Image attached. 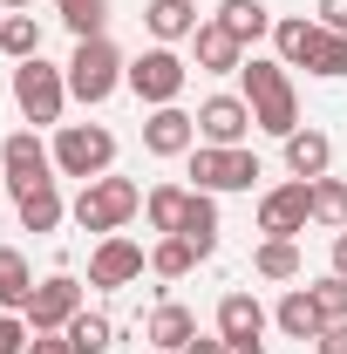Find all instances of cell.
Segmentation results:
<instances>
[{
    "instance_id": "34",
    "label": "cell",
    "mask_w": 347,
    "mask_h": 354,
    "mask_svg": "<svg viewBox=\"0 0 347 354\" xmlns=\"http://www.w3.org/2000/svg\"><path fill=\"white\" fill-rule=\"evenodd\" d=\"M28 320H14V313H0V354H28Z\"/></svg>"
},
{
    "instance_id": "42",
    "label": "cell",
    "mask_w": 347,
    "mask_h": 354,
    "mask_svg": "<svg viewBox=\"0 0 347 354\" xmlns=\"http://www.w3.org/2000/svg\"><path fill=\"white\" fill-rule=\"evenodd\" d=\"M0 191H7V177H0Z\"/></svg>"
},
{
    "instance_id": "39",
    "label": "cell",
    "mask_w": 347,
    "mask_h": 354,
    "mask_svg": "<svg viewBox=\"0 0 347 354\" xmlns=\"http://www.w3.org/2000/svg\"><path fill=\"white\" fill-rule=\"evenodd\" d=\"M334 272L347 279V232H334Z\"/></svg>"
},
{
    "instance_id": "4",
    "label": "cell",
    "mask_w": 347,
    "mask_h": 354,
    "mask_svg": "<svg viewBox=\"0 0 347 354\" xmlns=\"http://www.w3.org/2000/svg\"><path fill=\"white\" fill-rule=\"evenodd\" d=\"M14 109L28 116V123H62V109H68V68H55V62H21L14 68Z\"/></svg>"
},
{
    "instance_id": "5",
    "label": "cell",
    "mask_w": 347,
    "mask_h": 354,
    "mask_svg": "<svg viewBox=\"0 0 347 354\" xmlns=\"http://www.w3.org/2000/svg\"><path fill=\"white\" fill-rule=\"evenodd\" d=\"M191 191H252V177H259V157L245 150V143H198L191 150Z\"/></svg>"
},
{
    "instance_id": "35",
    "label": "cell",
    "mask_w": 347,
    "mask_h": 354,
    "mask_svg": "<svg viewBox=\"0 0 347 354\" xmlns=\"http://www.w3.org/2000/svg\"><path fill=\"white\" fill-rule=\"evenodd\" d=\"M313 354H347V320H327L313 334Z\"/></svg>"
},
{
    "instance_id": "2",
    "label": "cell",
    "mask_w": 347,
    "mask_h": 354,
    "mask_svg": "<svg viewBox=\"0 0 347 354\" xmlns=\"http://www.w3.org/2000/svg\"><path fill=\"white\" fill-rule=\"evenodd\" d=\"M123 75H130V62H123V48L109 41V35L75 41V55H68V95L75 102H109L123 88Z\"/></svg>"
},
{
    "instance_id": "14",
    "label": "cell",
    "mask_w": 347,
    "mask_h": 354,
    "mask_svg": "<svg viewBox=\"0 0 347 354\" xmlns=\"http://www.w3.org/2000/svg\"><path fill=\"white\" fill-rule=\"evenodd\" d=\"M252 130V102L245 95H205L198 102V136L205 143H245Z\"/></svg>"
},
{
    "instance_id": "7",
    "label": "cell",
    "mask_w": 347,
    "mask_h": 354,
    "mask_svg": "<svg viewBox=\"0 0 347 354\" xmlns=\"http://www.w3.org/2000/svg\"><path fill=\"white\" fill-rule=\"evenodd\" d=\"M123 82L136 88V102H150V109H164V102H177V95H184V82H191V68H184V55H177V48H143V55H136L130 62V75H123Z\"/></svg>"
},
{
    "instance_id": "9",
    "label": "cell",
    "mask_w": 347,
    "mask_h": 354,
    "mask_svg": "<svg viewBox=\"0 0 347 354\" xmlns=\"http://www.w3.org/2000/svg\"><path fill=\"white\" fill-rule=\"evenodd\" d=\"M55 171V150H48L35 130H14L0 143V177H7V191H28V184H48Z\"/></svg>"
},
{
    "instance_id": "32",
    "label": "cell",
    "mask_w": 347,
    "mask_h": 354,
    "mask_svg": "<svg viewBox=\"0 0 347 354\" xmlns=\"http://www.w3.org/2000/svg\"><path fill=\"white\" fill-rule=\"evenodd\" d=\"M313 75H327V82H341L347 75V35H327L320 28V48H313V62H306Z\"/></svg>"
},
{
    "instance_id": "24",
    "label": "cell",
    "mask_w": 347,
    "mask_h": 354,
    "mask_svg": "<svg viewBox=\"0 0 347 354\" xmlns=\"http://www.w3.org/2000/svg\"><path fill=\"white\" fill-rule=\"evenodd\" d=\"M184 212H191V191H184V184H157V191H143V218H150V232L171 239L177 225H184Z\"/></svg>"
},
{
    "instance_id": "40",
    "label": "cell",
    "mask_w": 347,
    "mask_h": 354,
    "mask_svg": "<svg viewBox=\"0 0 347 354\" xmlns=\"http://www.w3.org/2000/svg\"><path fill=\"white\" fill-rule=\"evenodd\" d=\"M0 7H14V14H28V7H35V0H0Z\"/></svg>"
},
{
    "instance_id": "6",
    "label": "cell",
    "mask_w": 347,
    "mask_h": 354,
    "mask_svg": "<svg viewBox=\"0 0 347 354\" xmlns=\"http://www.w3.org/2000/svg\"><path fill=\"white\" fill-rule=\"evenodd\" d=\"M116 164V136L102 130V123H62V136H55V171L62 177H102Z\"/></svg>"
},
{
    "instance_id": "27",
    "label": "cell",
    "mask_w": 347,
    "mask_h": 354,
    "mask_svg": "<svg viewBox=\"0 0 347 354\" xmlns=\"http://www.w3.org/2000/svg\"><path fill=\"white\" fill-rule=\"evenodd\" d=\"M252 272L259 279H300V245L293 239H265L259 252H252Z\"/></svg>"
},
{
    "instance_id": "41",
    "label": "cell",
    "mask_w": 347,
    "mask_h": 354,
    "mask_svg": "<svg viewBox=\"0 0 347 354\" xmlns=\"http://www.w3.org/2000/svg\"><path fill=\"white\" fill-rule=\"evenodd\" d=\"M143 354H164V348H143Z\"/></svg>"
},
{
    "instance_id": "30",
    "label": "cell",
    "mask_w": 347,
    "mask_h": 354,
    "mask_svg": "<svg viewBox=\"0 0 347 354\" xmlns=\"http://www.w3.org/2000/svg\"><path fill=\"white\" fill-rule=\"evenodd\" d=\"M62 334H68V348H75V354H109V341H116V327H109L102 313H75Z\"/></svg>"
},
{
    "instance_id": "21",
    "label": "cell",
    "mask_w": 347,
    "mask_h": 354,
    "mask_svg": "<svg viewBox=\"0 0 347 354\" xmlns=\"http://www.w3.org/2000/svg\"><path fill=\"white\" fill-rule=\"evenodd\" d=\"M272 48H279V62H286V68H306V62H313V48H320V21H300V14L272 21Z\"/></svg>"
},
{
    "instance_id": "12",
    "label": "cell",
    "mask_w": 347,
    "mask_h": 354,
    "mask_svg": "<svg viewBox=\"0 0 347 354\" xmlns=\"http://www.w3.org/2000/svg\"><path fill=\"white\" fill-rule=\"evenodd\" d=\"M218 334L232 354H265V307L252 293H225L218 300Z\"/></svg>"
},
{
    "instance_id": "36",
    "label": "cell",
    "mask_w": 347,
    "mask_h": 354,
    "mask_svg": "<svg viewBox=\"0 0 347 354\" xmlns=\"http://www.w3.org/2000/svg\"><path fill=\"white\" fill-rule=\"evenodd\" d=\"M320 28L327 35H347V0H320Z\"/></svg>"
},
{
    "instance_id": "17",
    "label": "cell",
    "mask_w": 347,
    "mask_h": 354,
    "mask_svg": "<svg viewBox=\"0 0 347 354\" xmlns=\"http://www.w3.org/2000/svg\"><path fill=\"white\" fill-rule=\"evenodd\" d=\"M14 212L28 232H55V225L68 218V205H62V191H55V177L48 184H28V191H14Z\"/></svg>"
},
{
    "instance_id": "28",
    "label": "cell",
    "mask_w": 347,
    "mask_h": 354,
    "mask_svg": "<svg viewBox=\"0 0 347 354\" xmlns=\"http://www.w3.org/2000/svg\"><path fill=\"white\" fill-rule=\"evenodd\" d=\"M313 225L347 232V184L341 177H313Z\"/></svg>"
},
{
    "instance_id": "38",
    "label": "cell",
    "mask_w": 347,
    "mask_h": 354,
    "mask_svg": "<svg viewBox=\"0 0 347 354\" xmlns=\"http://www.w3.org/2000/svg\"><path fill=\"white\" fill-rule=\"evenodd\" d=\"M184 354H232V348H225V334H198V341H191Z\"/></svg>"
},
{
    "instance_id": "29",
    "label": "cell",
    "mask_w": 347,
    "mask_h": 354,
    "mask_svg": "<svg viewBox=\"0 0 347 354\" xmlns=\"http://www.w3.org/2000/svg\"><path fill=\"white\" fill-rule=\"evenodd\" d=\"M55 7H62V21H68L75 41H95L109 28V0H55Z\"/></svg>"
},
{
    "instance_id": "10",
    "label": "cell",
    "mask_w": 347,
    "mask_h": 354,
    "mask_svg": "<svg viewBox=\"0 0 347 354\" xmlns=\"http://www.w3.org/2000/svg\"><path fill=\"white\" fill-rule=\"evenodd\" d=\"M143 266H150V259H143V245L123 239V232H109V239L88 252V286H109V293H116V286H136Z\"/></svg>"
},
{
    "instance_id": "26",
    "label": "cell",
    "mask_w": 347,
    "mask_h": 354,
    "mask_svg": "<svg viewBox=\"0 0 347 354\" xmlns=\"http://www.w3.org/2000/svg\"><path fill=\"white\" fill-rule=\"evenodd\" d=\"M0 48H7L14 62H35V55H41V21H35V14H0Z\"/></svg>"
},
{
    "instance_id": "15",
    "label": "cell",
    "mask_w": 347,
    "mask_h": 354,
    "mask_svg": "<svg viewBox=\"0 0 347 354\" xmlns=\"http://www.w3.org/2000/svg\"><path fill=\"white\" fill-rule=\"evenodd\" d=\"M191 55H198V68H205V75H238V68H245V48L232 41L218 21H198V35H191Z\"/></svg>"
},
{
    "instance_id": "22",
    "label": "cell",
    "mask_w": 347,
    "mask_h": 354,
    "mask_svg": "<svg viewBox=\"0 0 347 354\" xmlns=\"http://www.w3.org/2000/svg\"><path fill=\"white\" fill-rule=\"evenodd\" d=\"M171 239H191L205 259L218 252V198H212V191H191V212H184V225H177Z\"/></svg>"
},
{
    "instance_id": "18",
    "label": "cell",
    "mask_w": 347,
    "mask_h": 354,
    "mask_svg": "<svg viewBox=\"0 0 347 354\" xmlns=\"http://www.w3.org/2000/svg\"><path fill=\"white\" fill-rule=\"evenodd\" d=\"M191 341H198V313H191V307L164 300V307L150 313V348H164V354H184Z\"/></svg>"
},
{
    "instance_id": "3",
    "label": "cell",
    "mask_w": 347,
    "mask_h": 354,
    "mask_svg": "<svg viewBox=\"0 0 347 354\" xmlns=\"http://www.w3.org/2000/svg\"><path fill=\"white\" fill-rule=\"evenodd\" d=\"M136 212H143V191H136L130 177H109V171L88 177L82 198H75V225H82V232H102V239H109V232H123Z\"/></svg>"
},
{
    "instance_id": "37",
    "label": "cell",
    "mask_w": 347,
    "mask_h": 354,
    "mask_svg": "<svg viewBox=\"0 0 347 354\" xmlns=\"http://www.w3.org/2000/svg\"><path fill=\"white\" fill-rule=\"evenodd\" d=\"M28 354H75V348H68V334H35Z\"/></svg>"
},
{
    "instance_id": "13",
    "label": "cell",
    "mask_w": 347,
    "mask_h": 354,
    "mask_svg": "<svg viewBox=\"0 0 347 354\" xmlns=\"http://www.w3.org/2000/svg\"><path fill=\"white\" fill-rule=\"evenodd\" d=\"M143 150H150V157H191V150H198V116H184L177 102L150 109V123H143Z\"/></svg>"
},
{
    "instance_id": "23",
    "label": "cell",
    "mask_w": 347,
    "mask_h": 354,
    "mask_svg": "<svg viewBox=\"0 0 347 354\" xmlns=\"http://www.w3.org/2000/svg\"><path fill=\"white\" fill-rule=\"evenodd\" d=\"M218 28H225L238 48H252L259 35H272V14H265L259 0H225V7H218Z\"/></svg>"
},
{
    "instance_id": "1",
    "label": "cell",
    "mask_w": 347,
    "mask_h": 354,
    "mask_svg": "<svg viewBox=\"0 0 347 354\" xmlns=\"http://www.w3.org/2000/svg\"><path fill=\"white\" fill-rule=\"evenodd\" d=\"M238 82H245V102H252V123H259L265 136H286L300 130V95H293V75H286V62H245L238 68Z\"/></svg>"
},
{
    "instance_id": "33",
    "label": "cell",
    "mask_w": 347,
    "mask_h": 354,
    "mask_svg": "<svg viewBox=\"0 0 347 354\" xmlns=\"http://www.w3.org/2000/svg\"><path fill=\"white\" fill-rule=\"evenodd\" d=\"M313 293V307H320V320H347V279L341 272H327L320 286H306Z\"/></svg>"
},
{
    "instance_id": "19",
    "label": "cell",
    "mask_w": 347,
    "mask_h": 354,
    "mask_svg": "<svg viewBox=\"0 0 347 354\" xmlns=\"http://www.w3.org/2000/svg\"><path fill=\"white\" fill-rule=\"evenodd\" d=\"M35 286H41V279H35L28 252H21V245H0V307L21 313L28 300H35Z\"/></svg>"
},
{
    "instance_id": "16",
    "label": "cell",
    "mask_w": 347,
    "mask_h": 354,
    "mask_svg": "<svg viewBox=\"0 0 347 354\" xmlns=\"http://www.w3.org/2000/svg\"><path fill=\"white\" fill-rule=\"evenodd\" d=\"M327 164H334V136L327 130H293L286 136V171L293 177L313 184V177H327Z\"/></svg>"
},
{
    "instance_id": "8",
    "label": "cell",
    "mask_w": 347,
    "mask_h": 354,
    "mask_svg": "<svg viewBox=\"0 0 347 354\" xmlns=\"http://www.w3.org/2000/svg\"><path fill=\"white\" fill-rule=\"evenodd\" d=\"M306 218H313V184L306 177H286L259 198V232L265 239H300Z\"/></svg>"
},
{
    "instance_id": "31",
    "label": "cell",
    "mask_w": 347,
    "mask_h": 354,
    "mask_svg": "<svg viewBox=\"0 0 347 354\" xmlns=\"http://www.w3.org/2000/svg\"><path fill=\"white\" fill-rule=\"evenodd\" d=\"M198 259H205V252H198L191 239H157V252H150V272H157V279H184Z\"/></svg>"
},
{
    "instance_id": "20",
    "label": "cell",
    "mask_w": 347,
    "mask_h": 354,
    "mask_svg": "<svg viewBox=\"0 0 347 354\" xmlns=\"http://www.w3.org/2000/svg\"><path fill=\"white\" fill-rule=\"evenodd\" d=\"M143 28H150L164 48L191 41V35H198V7H191V0H150V7H143Z\"/></svg>"
},
{
    "instance_id": "25",
    "label": "cell",
    "mask_w": 347,
    "mask_h": 354,
    "mask_svg": "<svg viewBox=\"0 0 347 354\" xmlns=\"http://www.w3.org/2000/svg\"><path fill=\"white\" fill-rule=\"evenodd\" d=\"M272 320H279V334H286V341H313V334L327 327V320H320V307H313V293H306V286H293V293L279 300V313H272Z\"/></svg>"
},
{
    "instance_id": "11",
    "label": "cell",
    "mask_w": 347,
    "mask_h": 354,
    "mask_svg": "<svg viewBox=\"0 0 347 354\" xmlns=\"http://www.w3.org/2000/svg\"><path fill=\"white\" fill-rule=\"evenodd\" d=\"M21 313H28V327H35V334H62V327L82 313V286H75L68 272H55V279L35 286V300H28Z\"/></svg>"
}]
</instances>
